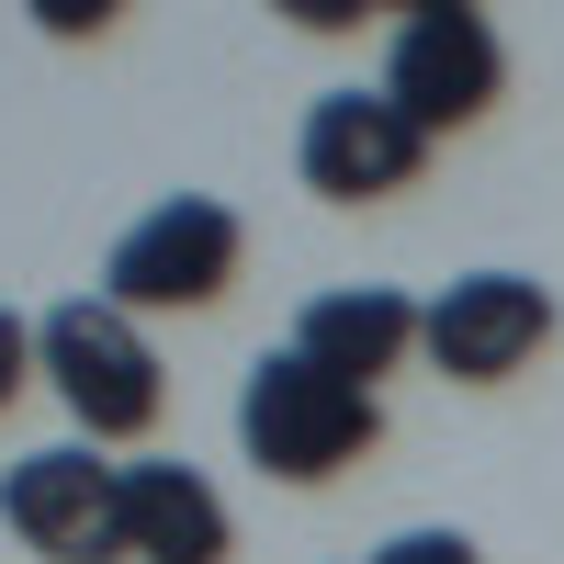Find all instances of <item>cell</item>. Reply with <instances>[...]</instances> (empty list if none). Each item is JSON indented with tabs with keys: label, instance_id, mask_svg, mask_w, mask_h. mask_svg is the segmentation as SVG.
<instances>
[{
	"label": "cell",
	"instance_id": "obj_1",
	"mask_svg": "<svg viewBox=\"0 0 564 564\" xmlns=\"http://www.w3.org/2000/svg\"><path fill=\"white\" fill-rule=\"evenodd\" d=\"M372 441H384V395L316 372L294 339L249 361V384H238V452L260 463L271 486H327V475L361 463Z\"/></svg>",
	"mask_w": 564,
	"mask_h": 564
},
{
	"label": "cell",
	"instance_id": "obj_2",
	"mask_svg": "<svg viewBox=\"0 0 564 564\" xmlns=\"http://www.w3.org/2000/svg\"><path fill=\"white\" fill-rule=\"evenodd\" d=\"M34 372L57 384V406L79 417V441L102 452V441H135V430H159V350H148V327H135L124 305L102 294H68V305H45L34 316Z\"/></svg>",
	"mask_w": 564,
	"mask_h": 564
},
{
	"label": "cell",
	"instance_id": "obj_3",
	"mask_svg": "<svg viewBox=\"0 0 564 564\" xmlns=\"http://www.w3.org/2000/svg\"><path fill=\"white\" fill-rule=\"evenodd\" d=\"M238 260H249L238 215H226L215 193H170V204H148L113 238L102 305H124V316H193V305H215L226 282H238Z\"/></svg>",
	"mask_w": 564,
	"mask_h": 564
},
{
	"label": "cell",
	"instance_id": "obj_4",
	"mask_svg": "<svg viewBox=\"0 0 564 564\" xmlns=\"http://www.w3.org/2000/svg\"><path fill=\"white\" fill-rule=\"evenodd\" d=\"M0 531L45 564H124V463L90 441H45L0 475Z\"/></svg>",
	"mask_w": 564,
	"mask_h": 564
},
{
	"label": "cell",
	"instance_id": "obj_5",
	"mask_svg": "<svg viewBox=\"0 0 564 564\" xmlns=\"http://www.w3.org/2000/svg\"><path fill=\"white\" fill-rule=\"evenodd\" d=\"M497 90H508V45H497L486 12H463V0H417V12L395 23V45H384V102L417 135H452V124L497 113Z\"/></svg>",
	"mask_w": 564,
	"mask_h": 564
},
{
	"label": "cell",
	"instance_id": "obj_6",
	"mask_svg": "<svg viewBox=\"0 0 564 564\" xmlns=\"http://www.w3.org/2000/svg\"><path fill=\"white\" fill-rule=\"evenodd\" d=\"M294 170L327 204H384V193H406V181L430 170V135H417L384 90H316L305 135H294Z\"/></svg>",
	"mask_w": 564,
	"mask_h": 564
},
{
	"label": "cell",
	"instance_id": "obj_7",
	"mask_svg": "<svg viewBox=\"0 0 564 564\" xmlns=\"http://www.w3.org/2000/svg\"><path fill=\"white\" fill-rule=\"evenodd\" d=\"M542 339H553V294L531 271H463L430 305V327H417V350H430L452 384H508Z\"/></svg>",
	"mask_w": 564,
	"mask_h": 564
},
{
	"label": "cell",
	"instance_id": "obj_8",
	"mask_svg": "<svg viewBox=\"0 0 564 564\" xmlns=\"http://www.w3.org/2000/svg\"><path fill=\"white\" fill-rule=\"evenodd\" d=\"M417 327H430V305H406L395 282H339V294H316V305L294 316V350H305L316 372H339V384L372 395L384 372H406Z\"/></svg>",
	"mask_w": 564,
	"mask_h": 564
},
{
	"label": "cell",
	"instance_id": "obj_9",
	"mask_svg": "<svg viewBox=\"0 0 564 564\" xmlns=\"http://www.w3.org/2000/svg\"><path fill=\"white\" fill-rule=\"evenodd\" d=\"M124 553L135 564H226L238 553L226 497L193 475V463H124Z\"/></svg>",
	"mask_w": 564,
	"mask_h": 564
},
{
	"label": "cell",
	"instance_id": "obj_10",
	"mask_svg": "<svg viewBox=\"0 0 564 564\" xmlns=\"http://www.w3.org/2000/svg\"><path fill=\"white\" fill-rule=\"evenodd\" d=\"M372 564H486V553L463 542V531H395V542L372 553Z\"/></svg>",
	"mask_w": 564,
	"mask_h": 564
},
{
	"label": "cell",
	"instance_id": "obj_11",
	"mask_svg": "<svg viewBox=\"0 0 564 564\" xmlns=\"http://www.w3.org/2000/svg\"><path fill=\"white\" fill-rule=\"evenodd\" d=\"M23 372H34V316H12V305H0V406L23 395Z\"/></svg>",
	"mask_w": 564,
	"mask_h": 564
},
{
	"label": "cell",
	"instance_id": "obj_12",
	"mask_svg": "<svg viewBox=\"0 0 564 564\" xmlns=\"http://www.w3.org/2000/svg\"><path fill=\"white\" fill-rule=\"evenodd\" d=\"M45 34H102V0H34Z\"/></svg>",
	"mask_w": 564,
	"mask_h": 564
}]
</instances>
